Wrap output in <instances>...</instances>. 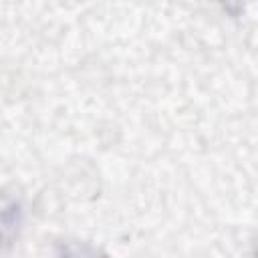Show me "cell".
I'll list each match as a JSON object with an SVG mask.
<instances>
[{"label": "cell", "instance_id": "7a4b0ae2", "mask_svg": "<svg viewBox=\"0 0 258 258\" xmlns=\"http://www.w3.org/2000/svg\"><path fill=\"white\" fill-rule=\"evenodd\" d=\"M218 4L222 6L224 12H228L230 16H240L244 12V6H246V0H218Z\"/></svg>", "mask_w": 258, "mask_h": 258}, {"label": "cell", "instance_id": "6da1fadb", "mask_svg": "<svg viewBox=\"0 0 258 258\" xmlns=\"http://www.w3.org/2000/svg\"><path fill=\"white\" fill-rule=\"evenodd\" d=\"M24 224L22 202L10 194L0 191V252L14 246Z\"/></svg>", "mask_w": 258, "mask_h": 258}]
</instances>
